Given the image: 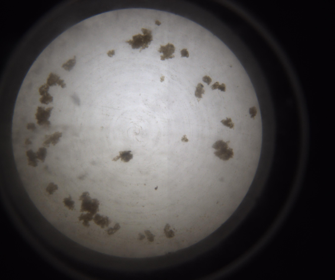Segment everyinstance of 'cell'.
<instances>
[{
  "mask_svg": "<svg viewBox=\"0 0 335 280\" xmlns=\"http://www.w3.org/2000/svg\"><path fill=\"white\" fill-rule=\"evenodd\" d=\"M141 30L143 35L139 34L134 35L132 36V40L125 41L126 43L131 46L133 49H138L141 47L140 52L142 50L148 48L149 45L153 41L152 31L143 28L141 29Z\"/></svg>",
  "mask_w": 335,
  "mask_h": 280,
  "instance_id": "obj_1",
  "label": "cell"
},
{
  "mask_svg": "<svg viewBox=\"0 0 335 280\" xmlns=\"http://www.w3.org/2000/svg\"><path fill=\"white\" fill-rule=\"evenodd\" d=\"M53 108V107H49L45 110L44 107H38L37 113L35 114L36 119L37 120V124L40 125L45 124L49 125L50 124V122L48 120L50 117Z\"/></svg>",
  "mask_w": 335,
  "mask_h": 280,
  "instance_id": "obj_2",
  "label": "cell"
},
{
  "mask_svg": "<svg viewBox=\"0 0 335 280\" xmlns=\"http://www.w3.org/2000/svg\"><path fill=\"white\" fill-rule=\"evenodd\" d=\"M176 48L172 44L168 43L165 46L160 45L159 50H158L160 53H162V55L161 56V60L164 61L166 59H172L175 56L173 54L175 52Z\"/></svg>",
  "mask_w": 335,
  "mask_h": 280,
  "instance_id": "obj_3",
  "label": "cell"
},
{
  "mask_svg": "<svg viewBox=\"0 0 335 280\" xmlns=\"http://www.w3.org/2000/svg\"><path fill=\"white\" fill-rule=\"evenodd\" d=\"M214 154L216 156L225 161L233 158L234 156L233 149L229 147L217 150Z\"/></svg>",
  "mask_w": 335,
  "mask_h": 280,
  "instance_id": "obj_4",
  "label": "cell"
},
{
  "mask_svg": "<svg viewBox=\"0 0 335 280\" xmlns=\"http://www.w3.org/2000/svg\"><path fill=\"white\" fill-rule=\"evenodd\" d=\"M131 150L120 151L119 152V155L114 158L112 161L116 162L120 159L121 161L124 163L129 162L133 158V154Z\"/></svg>",
  "mask_w": 335,
  "mask_h": 280,
  "instance_id": "obj_5",
  "label": "cell"
},
{
  "mask_svg": "<svg viewBox=\"0 0 335 280\" xmlns=\"http://www.w3.org/2000/svg\"><path fill=\"white\" fill-rule=\"evenodd\" d=\"M26 154L28 157V165L34 167H37L39 161L36 153L31 149L27 151Z\"/></svg>",
  "mask_w": 335,
  "mask_h": 280,
  "instance_id": "obj_6",
  "label": "cell"
},
{
  "mask_svg": "<svg viewBox=\"0 0 335 280\" xmlns=\"http://www.w3.org/2000/svg\"><path fill=\"white\" fill-rule=\"evenodd\" d=\"M60 79V77L55 74L51 73L47 79V84L50 86H54L57 85Z\"/></svg>",
  "mask_w": 335,
  "mask_h": 280,
  "instance_id": "obj_7",
  "label": "cell"
},
{
  "mask_svg": "<svg viewBox=\"0 0 335 280\" xmlns=\"http://www.w3.org/2000/svg\"><path fill=\"white\" fill-rule=\"evenodd\" d=\"M76 57L75 56L73 59H69L67 62L63 64L62 66V68L66 71H70L75 65L76 63Z\"/></svg>",
  "mask_w": 335,
  "mask_h": 280,
  "instance_id": "obj_8",
  "label": "cell"
},
{
  "mask_svg": "<svg viewBox=\"0 0 335 280\" xmlns=\"http://www.w3.org/2000/svg\"><path fill=\"white\" fill-rule=\"evenodd\" d=\"M230 142V141L225 142L223 140H218L213 144L212 147L217 150L225 149V148H229L228 144H229Z\"/></svg>",
  "mask_w": 335,
  "mask_h": 280,
  "instance_id": "obj_9",
  "label": "cell"
},
{
  "mask_svg": "<svg viewBox=\"0 0 335 280\" xmlns=\"http://www.w3.org/2000/svg\"><path fill=\"white\" fill-rule=\"evenodd\" d=\"M63 203L64 206L67 207L69 210L73 211L75 207V202L72 201L71 196L65 198L63 199Z\"/></svg>",
  "mask_w": 335,
  "mask_h": 280,
  "instance_id": "obj_10",
  "label": "cell"
},
{
  "mask_svg": "<svg viewBox=\"0 0 335 280\" xmlns=\"http://www.w3.org/2000/svg\"><path fill=\"white\" fill-rule=\"evenodd\" d=\"M36 154L37 159L40 160L42 162L44 163L47 155V151L46 148H39Z\"/></svg>",
  "mask_w": 335,
  "mask_h": 280,
  "instance_id": "obj_11",
  "label": "cell"
},
{
  "mask_svg": "<svg viewBox=\"0 0 335 280\" xmlns=\"http://www.w3.org/2000/svg\"><path fill=\"white\" fill-rule=\"evenodd\" d=\"M59 189V186L55 183L51 182L49 183L46 189V191L49 195H53Z\"/></svg>",
  "mask_w": 335,
  "mask_h": 280,
  "instance_id": "obj_12",
  "label": "cell"
},
{
  "mask_svg": "<svg viewBox=\"0 0 335 280\" xmlns=\"http://www.w3.org/2000/svg\"><path fill=\"white\" fill-rule=\"evenodd\" d=\"M204 86L202 83L198 84L197 86L196 87V90L195 92V95L196 98L199 99L202 98V94H204L205 90L203 89Z\"/></svg>",
  "mask_w": 335,
  "mask_h": 280,
  "instance_id": "obj_13",
  "label": "cell"
},
{
  "mask_svg": "<svg viewBox=\"0 0 335 280\" xmlns=\"http://www.w3.org/2000/svg\"><path fill=\"white\" fill-rule=\"evenodd\" d=\"M53 97L49 93L43 96L39 99V101L42 104L48 105L50 103L52 102Z\"/></svg>",
  "mask_w": 335,
  "mask_h": 280,
  "instance_id": "obj_14",
  "label": "cell"
},
{
  "mask_svg": "<svg viewBox=\"0 0 335 280\" xmlns=\"http://www.w3.org/2000/svg\"><path fill=\"white\" fill-rule=\"evenodd\" d=\"M221 123L225 126L229 128L230 129L233 128L234 127V124L233 123L231 118H226V120H222L221 121Z\"/></svg>",
  "mask_w": 335,
  "mask_h": 280,
  "instance_id": "obj_15",
  "label": "cell"
},
{
  "mask_svg": "<svg viewBox=\"0 0 335 280\" xmlns=\"http://www.w3.org/2000/svg\"><path fill=\"white\" fill-rule=\"evenodd\" d=\"M49 89L50 86L48 85L47 84H45L40 87L39 89V94L40 95L43 96L48 93Z\"/></svg>",
  "mask_w": 335,
  "mask_h": 280,
  "instance_id": "obj_16",
  "label": "cell"
},
{
  "mask_svg": "<svg viewBox=\"0 0 335 280\" xmlns=\"http://www.w3.org/2000/svg\"><path fill=\"white\" fill-rule=\"evenodd\" d=\"M249 114L251 115V118L255 120V117L256 116L257 113V109L255 106L251 107L249 109Z\"/></svg>",
  "mask_w": 335,
  "mask_h": 280,
  "instance_id": "obj_17",
  "label": "cell"
},
{
  "mask_svg": "<svg viewBox=\"0 0 335 280\" xmlns=\"http://www.w3.org/2000/svg\"><path fill=\"white\" fill-rule=\"evenodd\" d=\"M203 81L204 82L207 83L208 85H210L212 82V79L210 77L206 76L203 77Z\"/></svg>",
  "mask_w": 335,
  "mask_h": 280,
  "instance_id": "obj_18",
  "label": "cell"
},
{
  "mask_svg": "<svg viewBox=\"0 0 335 280\" xmlns=\"http://www.w3.org/2000/svg\"><path fill=\"white\" fill-rule=\"evenodd\" d=\"M181 54V57H187L188 58L189 57V54L188 51L187 50V49H184L180 51Z\"/></svg>",
  "mask_w": 335,
  "mask_h": 280,
  "instance_id": "obj_19",
  "label": "cell"
},
{
  "mask_svg": "<svg viewBox=\"0 0 335 280\" xmlns=\"http://www.w3.org/2000/svg\"><path fill=\"white\" fill-rule=\"evenodd\" d=\"M64 80L62 79H60L58 82L57 85L61 87V88H65L66 87V85L65 83H64Z\"/></svg>",
  "mask_w": 335,
  "mask_h": 280,
  "instance_id": "obj_20",
  "label": "cell"
},
{
  "mask_svg": "<svg viewBox=\"0 0 335 280\" xmlns=\"http://www.w3.org/2000/svg\"><path fill=\"white\" fill-rule=\"evenodd\" d=\"M218 89L221 91L225 92L226 91V87L224 83H222L221 85H219Z\"/></svg>",
  "mask_w": 335,
  "mask_h": 280,
  "instance_id": "obj_21",
  "label": "cell"
},
{
  "mask_svg": "<svg viewBox=\"0 0 335 280\" xmlns=\"http://www.w3.org/2000/svg\"><path fill=\"white\" fill-rule=\"evenodd\" d=\"M27 128L29 130L31 129L33 130L35 129V128H36V127H35L34 124L31 123L28 124Z\"/></svg>",
  "mask_w": 335,
  "mask_h": 280,
  "instance_id": "obj_22",
  "label": "cell"
},
{
  "mask_svg": "<svg viewBox=\"0 0 335 280\" xmlns=\"http://www.w3.org/2000/svg\"><path fill=\"white\" fill-rule=\"evenodd\" d=\"M181 140L182 142L184 143H187L189 141V140L186 135H184L181 138Z\"/></svg>",
  "mask_w": 335,
  "mask_h": 280,
  "instance_id": "obj_23",
  "label": "cell"
},
{
  "mask_svg": "<svg viewBox=\"0 0 335 280\" xmlns=\"http://www.w3.org/2000/svg\"><path fill=\"white\" fill-rule=\"evenodd\" d=\"M219 85V82H217L215 83L214 85H212L211 86V88L212 90H216L218 89Z\"/></svg>",
  "mask_w": 335,
  "mask_h": 280,
  "instance_id": "obj_24",
  "label": "cell"
},
{
  "mask_svg": "<svg viewBox=\"0 0 335 280\" xmlns=\"http://www.w3.org/2000/svg\"><path fill=\"white\" fill-rule=\"evenodd\" d=\"M107 55L108 57L111 58L112 57L115 55V50H112L109 51L107 53Z\"/></svg>",
  "mask_w": 335,
  "mask_h": 280,
  "instance_id": "obj_25",
  "label": "cell"
},
{
  "mask_svg": "<svg viewBox=\"0 0 335 280\" xmlns=\"http://www.w3.org/2000/svg\"><path fill=\"white\" fill-rule=\"evenodd\" d=\"M161 24H162V23H161V22H160L158 20H157L156 21V22H155V25H157V26H159Z\"/></svg>",
  "mask_w": 335,
  "mask_h": 280,
  "instance_id": "obj_26",
  "label": "cell"
},
{
  "mask_svg": "<svg viewBox=\"0 0 335 280\" xmlns=\"http://www.w3.org/2000/svg\"><path fill=\"white\" fill-rule=\"evenodd\" d=\"M164 79H165V77H161V78H160V82H164Z\"/></svg>",
  "mask_w": 335,
  "mask_h": 280,
  "instance_id": "obj_27",
  "label": "cell"
}]
</instances>
